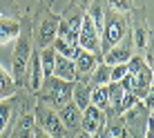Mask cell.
I'll list each match as a JSON object with an SVG mask.
<instances>
[{
  "instance_id": "cell-1",
  "label": "cell",
  "mask_w": 154,
  "mask_h": 138,
  "mask_svg": "<svg viewBox=\"0 0 154 138\" xmlns=\"http://www.w3.org/2000/svg\"><path fill=\"white\" fill-rule=\"evenodd\" d=\"M130 31V22L127 16L119 11H107L105 14V22L100 29V51L112 49L114 45L125 40V34Z\"/></svg>"
},
{
  "instance_id": "cell-2",
  "label": "cell",
  "mask_w": 154,
  "mask_h": 138,
  "mask_svg": "<svg viewBox=\"0 0 154 138\" xmlns=\"http://www.w3.org/2000/svg\"><path fill=\"white\" fill-rule=\"evenodd\" d=\"M72 85L74 82H67V80H60V78H45V82H42V87L38 89V96L45 105H49V107H63V105H67L72 100Z\"/></svg>"
},
{
  "instance_id": "cell-3",
  "label": "cell",
  "mask_w": 154,
  "mask_h": 138,
  "mask_svg": "<svg viewBox=\"0 0 154 138\" xmlns=\"http://www.w3.org/2000/svg\"><path fill=\"white\" fill-rule=\"evenodd\" d=\"M34 120L38 123V127L45 134H49L51 138H65L67 136V127L63 125L60 116H58V111L54 107H49V105L40 103L38 107H36V116Z\"/></svg>"
},
{
  "instance_id": "cell-4",
  "label": "cell",
  "mask_w": 154,
  "mask_h": 138,
  "mask_svg": "<svg viewBox=\"0 0 154 138\" xmlns=\"http://www.w3.org/2000/svg\"><path fill=\"white\" fill-rule=\"evenodd\" d=\"M78 47L83 51L89 54H103L100 51V31L96 29V25L92 22L87 14H83V22H81V31H78Z\"/></svg>"
},
{
  "instance_id": "cell-5",
  "label": "cell",
  "mask_w": 154,
  "mask_h": 138,
  "mask_svg": "<svg viewBox=\"0 0 154 138\" xmlns=\"http://www.w3.org/2000/svg\"><path fill=\"white\" fill-rule=\"evenodd\" d=\"M31 40L29 36H23L20 34V38L16 40V47H14V56H11V69L16 76H23L25 71H27L29 67V60H31Z\"/></svg>"
},
{
  "instance_id": "cell-6",
  "label": "cell",
  "mask_w": 154,
  "mask_h": 138,
  "mask_svg": "<svg viewBox=\"0 0 154 138\" xmlns=\"http://www.w3.org/2000/svg\"><path fill=\"white\" fill-rule=\"evenodd\" d=\"M105 127V111L94 107V105H89L87 109H83V118H81V129L87 131L89 136L100 131Z\"/></svg>"
},
{
  "instance_id": "cell-7",
  "label": "cell",
  "mask_w": 154,
  "mask_h": 138,
  "mask_svg": "<svg viewBox=\"0 0 154 138\" xmlns=\"http://www.w3.org/2000/svg\"><path fill=\"white\" fill-rule=\"evenodd\" d=\"M58 22H60V18H58V16H49V18H45V20L40 22L38 36H36L40 49L54 45V40H56V36H58Z\"/></svg>"
},
{
  "instance_id": "cell-8",
  "label": "cell",
  "mask_w": 154,
  "mask_h": 138,
  "mask_svg": "<svg viewBox=\"0 0 154 138\" xmlns=\"http://www.w3.org/2000/svg\"><path fill=\"white\" fill-rule=\"evenodd\" d=\"M154 82V71L147 65H143L139 71L134 74V82H132V94H134L136 98H143L147 94V89L152 87Z\"/></svg>"
},
{
  "instance_id": "cell-9",
  "label": "cell",
  "mask_w": 154,
  "mask_h": 138,
  "mask_svg": "<svg viewBox=\"0 0 154 138\" xmlns=\"http://www.w3.org/2000/svg\"><path fill=\"white\" fill-rule=\"evenodd\" d=\"M132 58V49L130 45H125V42H119V45H114L112 49L103 51V62L105 65H123V62H127Z\"/></svg>"
},
{
  "instance_id": "cell-10",
  "label": "cell",
  "mask_w": 154,
  "mask_h": 138,
  "mask_svg": "<svg viewBox=\"0 0 154 138\" xmlns=\"http://www.w3.org/2000/svg\"><path fill=\"white\" fill-rule=\"evenodd\" d=\"M54 78H60V80H67V82H76L78 74H76V67H74V60H69V58H63V56L56 54Z\"/></svg>"
},
{
  "instance_id": "cell-11",
  "label": "cell",
  "mask_w": 154,
  "mask_h": 138,
  "mask_svg": "<svg viewBox=\"0 0 154 138\" xmlns=\"http://www.w3.org/2000/svg\"><path fill=\"white\" fill-rule=\"evenodd\" d=\"M58 116H60V120H63V125L67 127V129H74V127H81V118H83V111L76 107V105L72 103H67V105H63V107H58Z\"/></svg>"
},
{
  "instance_id": "cell-12",
  "label": "cell",
  "mask_w": 154,
  "mask_h": 138,
  "mask_svg": "<svg viewBox=\"0 0 154 138\" xmlns=\"http://www.w3.org/2000/svg\"><path fill=\"white\" fill-rule=\"evenodd\" d=\"M74 67H76L78 76H92V71L98 67V56L81 49V54H78L76 60H74Z\"/></svg>"
},
{
  "instance_id": "cell-13",
  "label": "cell",
  "mask_w": 154,
  "mask_h": 138,
  "mask_svg": "<svg viewBox=\"0 0 154 138\" xmlns=\"http://www.w3.org/2000/svg\"><path fill=\"white\" fill-rule=\"evenodd\" d=\"M20 38V25L18 20L11 18H0V45H9V42Z\"/></svg>"
},
{
  "instance_id": "cell-14",
  "label": "cell",
  "mask_w": 154,
  "mask_h": 138,
  "mask_svg": "<svg viewBox=\"0 0 154 138\" xmlns=\"http://www.w3.org/2000/svg\"><path fill=\"white\" fill-rule=\"evenodd\" d=\"M89 96H92V87H87L85 82H74L72 85V103L81 111L89 107Z\"/></svg>"
},
{
  "instance_id": "cell-15",
  "label": "cell",
  "mask_w": 154,
  "mask_h": 138,
  "mask_svg": "<svg viewBox=\"0 0 154 138\" xmlns=\"http://www.w3.org/2000/svg\"><path fill=\"white\" fill-rule=\"evenodd\" d=\"M29 69H31V89L38 92L45 82V76H42V65H40V54H31V60H29Z\"/></svg>"
},
{
  "instance_id": "cell-16",
  "label": "cell",
  "mask_w": 154,
  "mask_h": 138,
  "mask_svg": "<svg viewBox=\"0 0 154 138\" xmlns=\"http://www.w3.org/2000/svg\"><path fill=\"white\" fill-rule=\"evenodd\" d=\"M16 94V80L14 76L0 65V100H7Z\"/></svg>"
},
{
  "instance_id": "cell-17",
  "label": "cell",
  "mask_w": 154,
  "mask_h": 138,
  "mask_svg": "<svg viewBox=\"0 0 154 138\" xmlns=\"http://www.w3.org/2000/svg\"><path fill=\"white\" fill-rule=\"evenodd\" d=\"M38 54H40L42 76L51 78V76H54V65H56V49H54V47H45V49H40Z\"/></svg>"
},
{
  "instance_id": "cell-18",
  "label": "cell",
  "mask_w": 154,
  "mask_h": 138,
  "mask_svg": "<svg viewBox=\"0 0 154 138\" xmlns=\"http://www.w3.org/2000/svg\"><path fill=\"white\" fill-rule=\"evenodd\" d=\"M51 47L56 49V54H58V56L69 58V60H76V56L81 54V47H76V45H72V42H67L65 38H56Z\"/></svg>"
},
{
  "instance_id": "cell-19",
  "label": "cell",
  "mask_w": 154,
  "mask_h": 138,
  "mask_svg": "<svg viewBox=\"0 0 154 138\" xmlns=\"http://www.w3.org/2000/svg\"><path fill=\"white\" fill-rule=\"evenodd\" d=\"M89 105L98 109H107L109 107V96H107V85H98V87L92 89V96H89Z\"/></svg>"
},
{
  "instance_id": "cell-20",
  "label": "cell",
  "mask_w": 154,
  "mask_h": 138,
  "mask_svg": "<svg viewBox=\"0 0 154 138\" xmlns=\"http://www.w3.org/2000/svg\"><path fill=\"white\" fill-rule=\"evenodd\" d=\"M34 127H36L34 116H23L20 123H18V127H16V136H18V138H31V136H34Z\"/></svg>"
},
{
  "instance_id": "cell-21",
  "label": "cell",
  "mask_w": 154,
  "mask_h": 138,
  "mask_svg": "<svg viewBox=\"0 0 154 138\" xmlns=\"http://www.w3.org/2000/svg\"><path fill=\"white\" fill-rule=\"evenodd\" d=\"M109 71H112V67L105 65V62H98V67L92 71V82L96 85H109Z\"/></svg>"
},
{
  "instance_id": "cell-22",
  "label": "cell",
  "mask_w": 154,
  "mask_h": 138,
  "mask_svg": "<svg viewBox=\"0 0 154 138\" xmlns=\"http://www.w3.org/2000/svg\"><path fill=\"white\" fill-rule=\"evenodd\" d=\"M132 38H134V47L139 51H143L147 47V42H150V34H147L145 25H136L134 31H132Z\"/></svg>"
},
{
  "instance_id": "cell-23",
  "label": "cell",
  "mask_w": 154,
  "mask_h": 138,
  "mask_svg": "<svg viewBox=\"0 0 154 138\" xmlns=\"http://www.w3.org/2000/svg\"><path fill=\"white\" fill-rule=\"evenodd\" d=\"M85 14H87L89 18H92V22L96 25V29H98V31L103 29V22H105V11H103V7H100L96 0H94V2L87 7V11H85Z\"/></svg>"
},
{
  "instance_id": "cell-24",
  "label": "cell",
  "mask_w": 154,
  "mask_h": 138,
  "mask_svg": "<svg viewBox=\"0 0 154 138\" xmlns=\"http://www.w3.org/2000/svg\"><path fill=\"white\" fill-rule=\"evenodd\" d=\"M123 94H125V89H123V85H121V82H109V85H107L109 107L119 109V103H121V98H123Z\"/></svg>"
},
{
  "instance_id": "cell-25",
  "label": "cell",
  "mask_w": 154,
  "mask_h": 138,
  "mask_svg": "<svg viewBox=\"0 0 154 138\" xmlns=\"http://www.w3.org/2000/svg\"><path fill=\"white\" fill-rule=\"evenodd\" d=\"M11 114H14V107H11V103H9V98L0 100V134L7 129L9 120H11Z\"/></svg>"
},
{
  "instance_id": "cell-26",
  "label": "cell",
  "mask_w": 154,
  "mask_h": 138,
  "mask_svg": "<svg viewBox=\"0 0 154 138\" xmlns=\"http://www.w3.org/2000/svg\"><path fill=\"white\" fill-rule=\"evenodd\" d=\"M127 74H130L127 62H123V65H112V71H109V82H121Z\"/></svg>"
},
{
  "instance_id": "cell-27",
  "label": "cell",
  "mask_w": 154,
  "mask_h": 138,
  "mask_svg": "<svg viewBox=\"0 0 154 138\" xmlns=\"http://www.w3.org/2000/svg\"><path fill=\"white\" fill-rule=\"evenodd\" d=\"M136 103H139V98H136L132 92H127V89H125V94H123V98H121V103H119V109H116V111H130V109L134 107Z\"/></svg>"
},
{
  "instance_id": "cell-28",
  "label": "cell",
  "mask_w": 154,
  "mask_h": 138,
  "mask_svg": "<svg viewBox=\"0 0 154 138\" xmlns=\"http://www.w3.org/2000/svg\"><path fill=\"white\" fill-rule=\"evenodd\" d=\"M109 7H112V11H119V14H127L132 9V2L134 0H107Z\"/></svg>"
},
{
  "instance_id": "cell-29",
  "label": "cell",
  "mask_w": 154,
  "mask_h": 138,
  "mask_svg": "<svg viewBox=\"0 0 154 138\" xmlns=\"http://www.w3.org/2000/svg\"><path fill=\"white\" fill-rule=\"evenodd\" d=\"M143 51H145V65L154 71V36H150V42Z\"/></svg>"
},
{
  "instance_id": "cell-30",
  "label": "cell",
  "mask_w": 154,
  "mask_h": 138,
  "mask_svg": "<svg viewBox=\"0 0 154 138\" xmlns=\"http://www.w3.org/2000/svg\"><path fill=\"white\" fill-rule=\"evenodd\" d=\"M143 105H145V107L150 109V111L154 109V82H152V87L147 89V94L143 96Z\"/></svg>"
},
{
  "instance_id": "cell-31",
  "label": "cell",
  "mask_w": 154,
  "mask_h": 138,
  "mask_svg": "<svg viewBox=\"0 0 154 138\" xmlns=\"http://www.w3.org/2000/svg\"><path fill=\"white\" fill-rule=\"evenodd\" d=\"M92 2H94V0H74V7H81V9L87 11V7H89Z\"/></svg>"
},
{
  "instance_id": "cell-32",
  "label": "cell",
  "mask_w": 154,
  "mask_h": 138,
  "mask_svg": "<svg viewBox=\"0 0 154 138\" xmlns=\"http://www.w3.org/2000/svg\"><path fill=\"white\" fill-rule=\"evenodd\" d=\"M31 138H51V136H49V134H45L40 127H34V136H31Z\"/></svg>"
},
{
  "instance_id": "cell-33",
  "label": "cell",
  "mask_w": 154,
  "mask_h": 138,
  "mask_svg": "<svg viewBox=\"0 0 154 138\" xmlns=\"http://www.w3.org/2000/svg\"><path fill=\"white\" fill-rule=\"evenodd\" d=\"M145 138H154V125H152V120H147V127H145Z\"/></svg>"
},
{
  "instance_id": "cell-34",
  "label": "cell",
  "mask_w": 154,
  "mask_h": 138,
  "mask_svg": "<svg viewBox=\"0 0 154 138\" xmlns=\"http://www.w3.org/2000/svg\"><path fill=\"white\" fill-rule=\"evenodd\" d=\"M76 138H92V136H89L87 131H78V134H76Z\"/></svg>"
},
{
  "instance_id": "cell-35",
  "label": "cell",
  "mask_w": 154,
  "mask_h": 138,
  "mask_svg": "<svg viewBox=\"0 0 154 138\" xmlns=\"http://www.w3.org/2000/svg\"><path fill=\"white\" fill-rule=\"evenodd\" d=\"M150 120H152V125H154V109H152V116H150Z\"/></svg>"
}]
</instances>
